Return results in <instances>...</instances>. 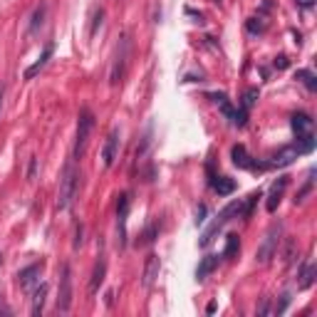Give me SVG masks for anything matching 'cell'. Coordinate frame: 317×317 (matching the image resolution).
I'll use <instances>...</instances> for the list:
<instances>
[{
	"mask_svg": "<svg viewBox=\"0 0 317 317\" xmlns=\"http://www.w3.org/2000/svg\"><path fill=\"white\" fill-rule=\"evenodd\" d=\"M265 28H268V25H265V20H263L260 15L258 18H248V20H245V30H248L250 35H263Z\"/></svg>",
	"mask_w": 317,
	"mask_h": 317,
	"instance_id": "27",
	"label": "cell"
},
{
	"mask_svg": "<svg viewBox=\"0 0 317 317\" xmlns=\"http://www.w3.org/2000/svg\"><path fill=\"white\" fill-rule=\"evenodd\" d=\"M102 18H104V10L99 8V10L94 13V20H92V30H89L92 35H97V30H99V25H102Z\"/></svg>",
	"mask_w": 317,
	"mask_h": 317,
	"instance_id": "31",
	"label": "cell"
},
{
	"mask_svg": "<svg viewBox=\"0 0 317 317\" xmlns=\"http://www.w3.org/2000/svg\"><path fill=\"white\" fill-rule=\"evenodd\" d=\"M10 312H13V310H10V307L3 302V295H0V315H10Z\"/></svg>",
	"mask_w": 317,
	"mask_h": 317,
	"instance_id": "39",
	"label": "cell"
},
{
	"mask_svg": "<svg viewBox=\"0 0 317 317\" xmlns=\"http://www.w3.org/2000/svg\"><path fill=\"white\" fill-rule=\"evenodd\" d=\"M159 270H161V258L156 253H149L144 260V273H142V285L144 288H151L159 278Z\"/></svg>",
	"mask_w": 317,
	"mask_h": 317,
	"instance_id": "14",
	"label": "cell"
},
{
	"mask_svg": "<svg viewBox=\"0 0 317 317\" xmlns=\"http://www.w3.org/2000/svg\"><path fill=\"white\" fill-rule=\"evenodd\" d=\"M216 268H218V256H203L199 268H196V280H206Z\"/></svg>",
	"mask_w": 317,
	"mask_h": 317,
	"instance_id": "19",
	"label": "cell"
},
{
	"mask_svg": "<svg viewBox=\"0 0 317 317\" xmlns=\"http://www.w3.org/2000/svg\"><path fill=\"white\" fill-rule=\"evenodd\" d=\"M82 235H85V228H82V223H80V226H77V231H75V248H80V245L85 243V238H82Z\"/></svg>",
	"mask_w": 317,
	"mask_h": 317,
	"instance_id": "35",
	"label": "cell"
},
{
	"mask_svg": "<svg viewBox=\"0 0 317 317\" xmlns=\"http://www.w3.org/2000/svg\"><path fill=\"white\" fill-rule=\"evenodd\" d=\"M92 129H94V114H92L89 107H82L80 116H77V139H75V149H72V159L75 161H80L85 156L89 137H92Z\"/></svg>",
	"mask_w": 317,
	"mask_h": 317,
	"instance_id": "2",
	"label": "cell"
},
{
	"mask_svg": "<svg viewBox=\"0 0 317 317\" xmlns=\"http://www.w3.org/2000/svg\"><path fill=\"white\" fill-rule=\"evenodd\" d=\"M297 8H302V10H312V8H315V0H297Z\"/></svg>",
	"mask_w": 317,
	"mask_h": 317,
	"instance_id": "37",
	"label": "cell"
},
{
	"mask_svg": "<svg viewBox=\"0 0 317 317\" xmlns=\"http://www.w3.org/2000/svg\"><path fill=\"white\" fill-rule=\"evenodd\" d=\"M231 159H233V166H238V169H243V171H270L268 169V164L265 161H258V159H253L248 151H245V146L243 144H235L231 149Z\"/></svg>",
	"mask_w": 317,
	"mask_h": 317,
	"instance_id": "6",
	"label": "cell"
},
{
	"mask_svg": "<svg viewBox=\"0 0 317 317\" xmlns=\"http://www.w3.org/2000/svg\"><path fill=\"white\" fill-rule=\"evenodd\" d=\"M290 186V176H278V181L270 186V191H268V201H265V208H268V213H275L278 211V206L283 201V194H285V188Z\"/></svg>",
	"mask_w": 317,
	"mask_h": 317,
	"instance_id": "12",
	"label": "cell"
},
{
	"mask_svg": "<svg viewBox=\"0 0 317 317\" xmlns=\"http://www.w3.org/2000/svg\"><path fill=\"white\" fill-rule=\"evenodd\" d=\"M240 211H243V201H231V203H228V206H226V208H223V211L216 216V221H213V223L206 228V233H203L201 240H199V245H201V248L211 245V240L216 238V233L221 231V228H223L228 221L238 218V216H240Z\"/></svg>",
	"mask_w": 317,
	"mask_h": 317,
	"instance_id": "3",
	"label": "cell"
},
{
	"mask_svg": "<svg viewBox=\"0 0 317 317\" xmlns=\"http://www.w3.org/2000/svg\"><path fill=\"white\" fill-rule=\"evenodd\" d=\"M203 221H206V206H199V208H196V218H194V223H196V226H203Z\"/></svg>",
	"mask_w": 317,
	"mask_h": 317,
	"instance_id": "34",
	"label": "cell"
},
{
	"mask_svg": "<svg viewBox=\"0 0 317 317\" xmlns=\"http://www.w3.org/2000/svg\"><path fill=\"white\" fill-rule=\"evenodd\" d=\"M273 65H275L278 70H285V67H288V65H290L288 55H280V57H275V62H273Z\"/></svg>",
	"mask_w": 317,
	"mask_h": 317,
	"instance_id": "36",
	"label": "cell"
},
{
	"mask_svg": "<svg viewBox=\"0 0 317 317\" xmlns=\"http://www.w3.org/2000/svg\"><path fill=\"white\" fill-rule=\"evenodd\" d=\"M258 97H260V92H258V87H248L245 92H243V97H240V109L243 112H248L250 114V109L256 107V102H258Z\"/></svg>",
	"mask_w": 317,
	"mask_h": 317,
	"instance_id": "22",
	"label": "cell"
},
{
	"mask_svg": "<svg viewBox=\"0 0 317 317\" xmlns=\"http://www.w3.org/2000/svg\"><path fill=\"white\" fill-rule=\"evenodd\" d=\"M290 126H292L295 139H302V137H312V134H315V119L307 114V112H295V114L290 116Z\"/></svg>",
	"mask_w": 317,
	"mask_h": 317,
	"instance_id": "8",
	"label": "cell"
},
{
	"mask_svg": "<svg viewBox=\"0 0 317 317\" xmlns=\"http://www.w3.org/2000/svg\"><path fill=\"white\" fill-rule=\"evenodd\" d=\"M156 238H159V226H156V223H151V226H146V231L142 233L139 245H149V243H154Z\"/></svg>",
	"mask_w": 317,
	"mask_h": 317,
	"instance_id": "28",
	"label": "cell"
},
{
	"mask_svg": "<svg viewBox=\"0 0 317 317\" xmlns=\"http://www.w3.org/2000/svg\"><path fill=\"white\" fill-rule=\"evenodd\" d=\"M295 80H297L300 85H305L307 92H317V77L312 70H297V72H295Z\"/></svg>",
	"mask_w": 317,
	"mask_h": 317,
	"instance_id": "23",
	"label": "cell"
},
{
	"mask_svg": "<svg viewBox=\"0 0 317 317\" xmlns=\"http://www.w3.org/2000/svg\"><path fill=\"white\" fill-rule=\"evenodd\" d=\"M206 312L211 315V312H216V302H208V307H206Z\"/></svg>",
	"mask_w": 317,
	"mask_h": 317,
	"instance_id": "41",
	"label": "cell"
},
{
	"mask_svg": "<svg viewBox=\"0 0 317 317\" xmlns=\"http://www.w3.org/2000/svg\"><path fill=\"white\" fill-rule=\"evenodd\" d=\"M112 297H114V292L109 290V292H107V307H112V305H114V300H112Z\"/></svg>",
	"mask_w": 317,
	"mask_h": 317,
	"instance_id": "40",
	"label": "cell"
},
{
	"mask_svg": "<svg viewBox=\"0 0 317 317\" xmlns=\"http://www.w3.org/2000/svg\"><path fill=\"white\" fill-rule=\"evenodd\" d=\"M263 199V191H253L245 201H243V211H240V218H250L253 216V208H256V203Z\"/></svg>",
	"mask_w": 317,
	"mask_h": 317,
	"instance_id": "25",
	"label": "cell"
},
{
	"mask_svg": "<svg viewBox=\"0 0 317 317\" xmlns=\"http://www.w3.org/2000/svg\"><path fill=\"white\" fill-rule=\"evenodd\" d=\"M80 169L72 164V161H67L65 164V169H62V178H59V191H57V211H67L72 201H75V196H77V191H80Z\"/></svg>",
	"mask_w": 317,
	"mask_h": 317,
	"instance_id": "1",
	"label": "cell"
},
{
	"mask_svg": "<svg viewBox=\"0 0 317 317\" xmlns=\"http://www.w3.org/2000/svg\"><path fill=\"white\" fill-rule=\"evenodd\" d=\"M297 156H300L297 144H288V146H283V149H278L275 154H270V161H265V164H268V169H285Z\"/></svg>",
	"mask_w": 317,
	"mask_h": 317,
	"instance_id": "9",
	"label": "cell"
},
{
	"mask_svg": "<svg viewBox=\"0 0 317 317\" xmlns=\"http://www.w3.org/2000/svg\"><path fill=\"white\" fill-rule=\"evenodd\" d=\"M72 307V270L65 263L59 270V295H57V312H70Z\"/></svg>",
	"mask_w": 317,
	"mask_h": 317,
	"instance_id": "7",
	"label": "cell"
},
{
	"mask_svg": "<svg viewBox=\"0 0 317 317\" xmlns=\"http://www.w3.org/2000/svg\"><path fill=\"white\" fill-rule=\"evenodd\" d=\"M312 186H315V169H310V173H307V181H305V186L297 191V196H295V206L297 203H302L305 199H307V194L312 191Z\"/></svg>",
	"mask_w": 317,
	"mask_h": 317,
	"instance_id": "26",
	"label": "cell"
},
{
	"mask_svg": "<svg viewBox=\"0 0 317 317\" xmlns=\"http://www.w3.org/2000/svg\"><path fill=\"white\" fill-rule=\"evenodd\" d=\"M35 171H37V159H30V169H28V178H30V181L35 178Z\"/></svg>",
	"mask_w": 317,
	"mask_h": 317,
	"instance_id": "38",
	"label": "cell"
},
{
	"mask_svg": "<svg viewBox=\"0 0 317 317\" xmlns=\"http://www.w3.org/2000/svg\"><path fill=\"white\" fill-rule=\"evenodd\" d=\"M40 275H42V263H32L28 268H23V270L18 273V285H20V290L32 292L35 285L40 283Z\"/></svg>",
	"mask_w": 317,
	"mask_h": 317,
	"instance_id": "11",
	"label": "cell"
},
{
	"mask_svg": "<svg viewBox=\"0 0 317 317\" xmlns=\"http://www.w3.org/2000/svg\"><path fill=\"white\" fill-rule=\"evenodd\" d=\"M290 295H280V302H275V307H273V312L275 315H285V310H288V305H290Z\"/></svg>",
	"mask_w": 317,
	"mask_h": 317,
	"instance_id": "30",
	"label": "cell"
},
{
	"mask_svg": "<svg viewBox=\"0 0 317 317\" xmlns=\"http://www.w3.org/2000/svg\"><path fill=\"white\" fill-rule=\"evenodd\" d=\"M45 15H47V5H45V3H40V5L35 8V13H32V20H30V32H37V30L42 28V23H45Z\"/></svg>",
	"mask_w": 317,
	"mask_h": 317,
	"instance_id": "24",
	"label": "cell"
},
{
	"mask_svg": "<svg viewBox=\"0 0 317 317\" xmlns=\"http://www.w3.org/2000/svg\"><path fill=\"white\" fill-rule=\"evenodd\" d=\"M126 62H129V37L121 35V37H119V45H116L114 62H112V72H109L112 87L121 85V80H124V75H126Z\"/></svg>",
	"mask_w": 317,
	"mask_h": 317,
	"instance_id": "4",
	"label": "cell"
},
{
	"mask_svg": "<svg viewBox=\"0 0 317 317\" xmlns=\"http://www.w3.org/2000/svg\"><path fill=\"white\" fill-rule=\"evenodd\" d=\"M283 260H285V263H292V260H295V240H292V238H285V250H283Z\"/></svg>",
	"mask_w": 317,
	"mask_h": 317,
	"instance_id": "29",
	"label": "cell"
},
{
	"mask_svg": "<svg viewBox=\"0 0 317 317\" xmlns=\"http://www.w3.org/2000/svg\"><path fill=\"white\" fill-rule=\"evenodd\" d=\"M260 317L263 315H268V312H273V307H270V297H263L260 300V305H258V310H256Z\"/></svg>",
	"mask_w": 317,
	"mask_h": 317,
	"instance_id": "32",
	"label": "cell"
},
{
	"mask_svg": "<svg viewBox=\"0 0 317 317\" xmlns=\"http://www.w3.org/2000/svg\"><path fill=\"white\" fill-rule=\"evenodd\" d=\"M280 233H283V226L280 223H275L270 231L265 233V238H263V245L258 248V253H256V260L258 263H270V260L278 256V248H280Z\"/></svg>",
	"mask_w": 317,
	"mask_h": 317,
	"instance_id": "5",
	"label": "cell"
},
{
	"mask_svg": "<svg viewBox=\"0 0 317 317\" xmlns=\"http://www.w3.org/2000/svg\"><path fill=\"white\" fill-rule=\"evenodd\" d=\"M47 290H50V285L47 283H37L35 285V290H32V305H30V312L37 317L42 315V307H45V300H47Z\"/></svg>",
	"mask_w": 317,
	"mask_h": 317,
	"instance_id": "18",
	"label": "cell"
},
{
	"mask_svg": "<svg viewBox=\"0 0 317 317\" xmlns=\"http://www.w3.org/2000/svg\"><path fill=\"white\" fill-rule=\"evenodd\" d=\"M211 188H213L218 196H231L233 191H235V181L228 178V176H216L213 183H211Z\"/></svg>",
	"mask_w": 317,
	"mask_h": 317,
	"instance_id": "20",
	"label": "cell"
},
{
	"mask_svg": "<svg viewBox=\"0 0 317 317\" xmlns=\"http://www.w3.org/2000/svg\"><path fill=\"white\" fill-rule=\"evenodd\" d=\"M104 278H107V260H104V256H99V260L94 263L92 278H89V288H87L89 297H94V295L99 292V288L104 285Z\"/></svg>",
	"mask_w": 317,
	"mask_h": 317,
	"instance_id": "15",
	"label": "cell"
},
{
	"mask_svg": "<svg viewBox=\"0 0 317 317\" xmlns=\"http://www.w3.org/2000/svg\"><path fill=\"white\" fill-rule=\"evenodd\" d=\"M315 280H317V265L305 263L302 270L297 273V290H310L315 285Z\"/></svg>",
	"mask_w": 317,
	"mask_h": 317,
	"instance_id": "17",
	"label": "cell"
},
{
	"mask_svg": "<svg viewBox=\"0 0 317 317\" xmlns=\"http://www.w3.org/2000/svg\"><path fill=\"white\" fill-rule=\"evenodd\" d=\"M52 52H55V45H52V42H50V45H45L42 55L37 57V62H32V65H30L28 70L23 72V77H25V80H35V77L40 75V70H45V65L50 62V57H52Z\"/></svg>",
	"mask_w": 317,
	"mask_h": 317,
	"instance_id": "16",
	"label": "cell"
},
{
	"mask_svg": "<svg viewBox=\"0 0 317 317\" xmlns=\"http://www.w3.org/2000/svg\"><path fill=\"white\" fill-rule=\"evenodd\" d=\"M238 253H240V238H238V233H228V235H226L223 258H226V260H233V258H238Z\"/></svg>",
	"mask_w": 317,
	"mask_h": 317,
	"instance_id": "21",
	"label": "cell"
},
{
	"mask_svg": "<svg viewBox=\"0 0 317 317\" xmlns=\"http://www.w3.org/2000/svg\"><path fill=\"white\" fill-rule=\"evenodd\" d=\"M206 97H208L211 102H216V104H221V102H226V99H228V94H226V92H208Z\"/></svg>",
	"mask_w": 317,
	"mask_h": 317,
	"instance_id": "33",
	"label": "cell"
},
{
	"mask_svg": "<svg viewBox=\"0 0 317 317\" xmlns=\"http://www.w3.org/2000/svg\"><path fill=\"white\" fill-rule=\"evenodd\" d=\"M129 206L132 199L129 194H119L116 199V228H119V245H126V216H129Z\"/></svg>",
	"mask_w": 317,
	"mask_h": 317,
	"instance_id": "10",
	"label": "cell"
},
{
	"mask_svg": "<svg viewBox=\"0 0 317 317\" xmlns=\"http://www.w3.org/2000/svg\"><path fill=\"white\" fill-rule=\"evenodd\" d=\"M0 109H3V87H0Z\"/></svg>",
	"mask_w": 317,
	"mask_h": 317,
	"instance_id": "42",
	"label": "cell"
},
{
	"mask_svg": "<svg viewBox=\"0 0 317 317\" xmlns=\"http://www.w3.org/2000/svg\"><path fill=\"white\" fill-rule=\"evenodd\" d=\"M116 154H119V129L114 126V129L107 134L104 146H102V164H104L107 169H112V166H114Z\"/></svg>",
	"mask_w": 317,
	"mask_h": 317,
	"instance_id": "13",
	"label": "cell"
}]
</instances>
